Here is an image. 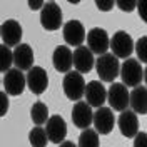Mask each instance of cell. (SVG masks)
<instances>
[{
    "label": "cell",
    "mask_w": 147,
    "mask_h": 147,
    "mask_svg": "<svg viewBox=\"0 0 147 147\" xmlns=\"http://www.w3.org/2000/svg\"><path fill=\"white\" fill-rule=\"evenodd\" d=\"M95 65V70L100 77V82H114L115 77L119 75V69H120V64H119V59L112 52H105V54H100L99 59L94 62Z\"/></svg>",
    "instance_id": "obj_1"
},
{
    "label": "cell",
    "mask_w": 147,
    "mask_h": 147,
    "mask_svg": "<svg viewBox=\"0 0 147 147\" xmlns=\"http://www.w3.org/2000/svg\"><path fill=\"white\" fill-rule=\"evenodd\" d=\"M64 94L69 100H80L84 97V89H85V80H84L82 74L77 70H69L65 72L64 82H62Z\"/></svg>",
    "instance_id": "obj_2"
},
{
    "label": "cell",
    "mask_w": 147,
    "mask_h": 147,
    "mask_svg": "<svg viewBox=\"0 0 147 147\" xmlns=\"http://www.w3.org/2000/svg\"><path fill=\"white\" fill-rule=\"evenodd\" d=\"M119 75L125 87H136L144 80V69H142L139 60H134V59L127 57L124 60V64L120 65Z\"/></svg>",
    "instance_id": "obj_3"
},
{
    "label": "cell",
    "mask_w": 147,
    "mask_h": 147,
    "mask_svg": "<svg viewBox=\"0 0 147 147\" xmlns=\"http://www.w3.org/2000/svg\"><path fill=\"white\" fill-rule=\"evenodd\" d=\"M109 49L117 59H127L134 52V40L125 30H119L109 38Z\"/></svg>",
    "instance_id": "obj_4"
},
{
    "label": "cell",
    "mask_w": 147,
    "mask_h": 147,
    "mask_svg": "<svg viewBox=\"0 0 147 147\" xmlns=\"http://www.w3.org/2000/svg\"><path fill=\"white\" fill-rule=\"evenodd\" d=\"M40 25L49 32H54V30L60 28V25H62V9L55 2H47L40 9Z\"/></svg>",
    "instance_id": "obj_5"
},
{
    "label": "cell",
    "mask_w": 147,
    "mask_h": 147,
    "mask_svg": "<svg viewBox=\"0 0 147 147\" xmlns=\"http://www.w3.org/2000/svg\"><path fill=\"white\" fill-rule=\"evenodd\" d=\"M25 84H27L28 90L35 95H40L47 90L49 87V75L47 72L38 67V65H32L27 70V75H25Z\"/></svg>",
    "instance_id": "obj_6"
},
{
    "label": "cell",
    "mask_w": 147,
    "mask_h": 147,
    "mask_svg": "<svg viewBox=\"0 0 147 147\" xmlns=\"http://www.w3.org/2000/svg\"><path fill=\"white\" fill-rule=\"evenodd\" d=\"M110 84L112 85L107 90V100L105 102H109L110 109L117 110V112L127 109L129 107V89L122 82H115L114 80Z\"/></svg>",
    "instance_id": "obj_7"
},
{
    "label": "cell",
    "mask_w": 147,
    "mask_h": 147,
    "mask_svg": "<svg viewBox=\"0 0 147 147\" xmlns=\"http://www.w3.org/2000/svg\"><path fill=\"white\" fill-rule=\"evenodd\" d=\"M92 124L97 130V134L100 136H107L112 132L114 129V124H115V117H114V112L110 107H97V110L94 112L92 115Z\"/></svg>",
    "instance_id": "obj_8"
},
{
    "label": "cell",
    "mask_w": 147,
    "mask_h": 147,
    "mask_svg": "<svg viewBox=\"0 0 147 147\" xmlns=\"http://www.w3.org/2000/svg\"><path fill=\"white\" fill-rule=\"evenodd\" d=\"M85 38H87V45H89V50L95 55H100L109 52V38L107 32L100 27H94L90 28L87 34H85Z\"/></svg>",
    "instance_id": "obj_9"
},
{
    "label": "cell",
    "mask_w": 147,
    "mask_h": 147,
    "mask_svg": "<svg viewBox=\"0 0 147 147\" xmlns=\"http://www.w3.org/2000/svg\"><path fill=\"white\" fill-rule=\"evenodd\" d=\"M27 84H25V75L20 69H9L3 77V89L9 95H22V92L25 90Z\"/></svg>",
    "instance_id": "obj_10"
},
{
    "label": "cell",
    "mask_w": 147,
    "mask_h": 147,
    "mask_svg": "<svg viewBox=\"0 0 147 147\" xmlns=\"http://www.w3.org/2000/svg\"><path fill=\"white\" fill-rule=\"evenodd\" d=\"M44 129H45L47 139H49L52 144L59 146L62 140H65V136H67V124H65L64 117H60V115H52V117H49Z\"/></svg>",
    "instance_id": "obj_11"
},
{
    "label": "cell",
    "mask_w": 147,
    "mask_h": 147,
    "mask_svg": "<svg viewBox=\"0 0 147 147\" xmlns=\"http://www.w3.org/2000/svg\"><path fill=\"white\" fill-rule=\"evenodd\" d=\"M62 34H64V40L67 45L79 47V45H82L84 40H85V28H84L82 22L75 20V18H72L67 24H64Z\"/></svg>",
    "instance_id": "obj_12"
},
{
    "label": "cell",
    "mask_w": 147,
    "mask_h": 147,
    "mask_svg": "<svg viewBox=\"0 0 147 147\" xmlns=\"http://www.w3.org/2000/svg\"><path fill=\"white\" fill-rule=\"evenodd\" d=\"M84 97L90 107L97 109V107L104 105V102L107 100V89L104 87L100 80H90L89 84H85Z\"/></svg>",
    "instance_id": "obj_13"
},
{
    "label": "cell",
    "mask_w": 147,
    "mask_h": 147,
    "mask_svg": "<svg viewBox=\"0 0 147 147\" xmlns=\"http://www.w3.org/2000/svg\"><path fill=\"white\" fill-rule=\"evenodd\" d=\"M117 127H119L120 134L127 139H132L139 132V119L137 114L134 110L124 109L120 110V115L117 119Z\"/></svg>",
    "instance_id": "obj_14"
},
{
    "label": "cell",
    "mask_w": 147,
    "mask_h": 147,
    "mask_svg": "<svg viewBox=\"0 0 147 147\" xmlns=\"http://www.w3.org/2000/svg\"><path fill=\"white\" fill-rule=\"evenodd\" d=\"M0 37L7 47H15L22 40V25L15 18H9L0 25Z\"/></svg>",
    "instance_id": "obj_15"
},
{
    "label": "cell",
    "mask_w": 147,
    "mask_h": 147,
    "mask_svg": "<svg viewBox=\"0 0 147 147\" xmlns=\"http://www.w3.org/2000/svg\"><path fill=\"white\" fill-rule=\"evenodd\" d=\"M94 54L89 50V47L79 45L75 47V50L72 52V65L75 67V70L80 74H87L94 69Z\"/></svg>",
    "instance_id": "obj_16"
},
{
    "label": "cell",
    "mask_w": 147,
    "mask_h": 147,
    "mask_svg": "<svg viewBox=\"0 0 147 147\" xmlns=\"http://www.w3.org/2000/svg\"><path fill=\"white\" fill-rule=\"evenodd\" d=\"M92 107L84 100H77L74 104V109H72V122L75 127L79 129H85V127H90L92 124Z\"/></svg>",
    "instance_id": "obj_17"
},
{
    "label": "cell",
    "mask_w": 147,
    "mask_h": 147,
    "mask_svg": "<svg viewBox=\"0 0 147 147\" xmlns=\"http://www.w3.org/2000/svg\"><path fill=\"white\" fill-rule=\"evenodd\" d=\"M13 64L22 72H27L34 65V50L28 44H17L13 49Z\"/></svg>",
    "instance_id": "obj_18"
},
{
    "label": "cell",
    "mask_w": 147,
    "mask_h": 147,
    "mask_svg": "<svg viewBox=\"0 0 147 147\" xmlns=\"http://www.w3.org/2000/svg\"><path fill=\"white\" fill-rule=\"evenodd\" d=\"M52 64L57 72L65 74L72 69V50L65 45L55 47L54 54H52Z\"/></svg>",
    "instance_id": "obj_19"
},
{
    "label": "cell",
    "mask_w": 147,
    "mask_h": 147,
    "mask_svg": "<svg viewBox=\"0 0 147 147\" xmlns=\"http://www.w3.org/2000/svg\"><path fill=\"white\" fill-rule=\"evenodd\" d=\"M129 105L136 114L146 115L147 114V89L144 85H136L134 90L129 92Z\"/></svg>",
    "instance_id": "obj_20"
},
{
    "label": "cell",
    "mask_w": 147,
    "mask_h": 147,
    "mask_svg": "<svg viewBox=\"0 0 147 147\" xmlns=\"http://www.w3.org/2000/svg\"><path fill=\"white\" fill-rule=\"evenodd\" d=\"M30 119L35 125H44L49 119V109L44 102H35L30 109Z\"/></svg>",
    "instance_id": "obj_21"
},
{
    "label": "cell",
    "mask_w": 147,
    "mask_h": 147,
    "mask_svg": "<svg viewBox=\"0 0 147 147\" xmlns=\"http://www.w3.org/2000/svg\"><path fill=\"white\" fill-rule=\"evenodd\" d=\"M79 146L80 147H99L100 142H99L97 130L95 129H89V127L82 129V132L79 136Z\"/></svg>",
    "instance_id": "obj_22"
},
{
    "label": "cell",
    "mask_w": 147,
    "mask_h": 147,
    "mask_svg": "<svg viewBox=\"0 0 147 147\" xmlns=\"http://www.w3.org/2000/svg\"><path fill=\"white\" fill-rule=\"evenodd\" d=\"M28 142H30V146H34V147H45L47 142H49L45 129L40 127V125L34 127L30 130V134H28Z\"/></svg>",
    "instance_id": "obj_23"
},
{
    "label": "cell",
    "mask_w": 147,
    "mask_h": 147,
    "mask_svg": "<svg viewBox=\"0 0 147 147\" xmlns=\"http://www.w3.org/2000/svg\"><path fill=\"white\" fill-rule=\"evenodd\" d=\"M13 64V54L5 44L0 45V72H7Z\"/></svg>",
    "instance_id": "obj_24"
},
{
    "label": "cell",
    "mask_w": 147,
    "mask_h": 147,
    "mask_svg": "<svg viewBox=\"0 0 147 147\" xmlns=\"http://www.w3.org/2000/svg\"><path fill=\"white\" fill-rule=\"evenodd\" d=\"M146 47H147V37H140L137 42L134 44V50L137 52L140 64H146L147 62V54H146Z\"/></svg>",
    "instance_id": "obj_25"
},
{
    "label": "cell",
    "mask_w": 147,
    "mask_h": 147,
    "mask_svg": "<svg viewBox=\"0 0 147 147\" xmlns=\"http://www.w3.org/2000/svg\"><path fill=\"white\" fill-rule=\"evenodd\" d=\"M136 3H137V0H115V5L122 12H127V13H130L136 9Z\"/></svg>",
    "instance_id": "obj_26"
},
{
    "label": "cell",
    "mask_w": 147,
    "mask_h": 147,
    "mask_svg": "<svg viewBox=\"0 0 147 147\" xmlns=\"http://www.w3.org/2000/svg\"><path fill=\"white\" fill-rule=\"evenodd\" d=\"M9 94L3 90H0V117H3L7 112H9Z\"/></svg>",
    "instance_id": "obj_27"
},
{
    "label": "cell",
    "mask_w": 147,
    "mask_h": 147,
    "mask_svg": "<svg viewBox=\"0 0 147 147\" xmlns=\"http://www.w3.org/2000/svg\"><path fill=\"white\" fill-rule=\"evenodd\" d=\"M94 2L100 12H110L114 9V3H115V0H94Z\"/></svg>",
    "instance_id": "obj_28"
},
{
    "label": "cell",
    "mask_w": 147,
    "mask_h": 147,
    "mask_svg": "<svg viewBox=\"0 0 147 147\" xmlns=\"http://www.w3.org/2000/svg\"><path fill=\"white\" fill-rule=\"evenodd\" d=\"M27 3H28V9L30 10H40L44 7L45 0H27Z\"/></svg>",
    "instance_id": "obj_29"
},
{
    "label": "cell",
    "mask_w": 147,
    "mask_h": 147,
    "mask_svg": "<svg viewBox=\"0 0 147 147\" xmlns=\"http://www.w3.org/2000/svg\"><path fill=\"white\" fill-rule=\"evenodd\" d=\"M134 137H136V142H134V146H136V147H139V146L144 147V146H146V139H147L146 132H137Z\"/></svg>",
    "instance_id": "obj_30"
},
{
    "label": "cell",
    "mask_w": 147,
    "mask_h": 147,
    "mask_svg": "<svg viewBox=\"0 0 147 147\" xmlns=\"http://www.w3.org/2000/svg\"><path fill=\"white\" fill-rule=\"evenodd\" d=\"M144 3H146V0H137V3H136V7H137L139 13H140V18L142 20H146V12H144Z\"/></svg>",
    "instance_id": "obj_31"
},
{
    "label": "cell",
    "mask_w": 147,
    "mask_h": 147,
    "mask_svg": "<svg viewBox=\"0 0 147 147\" xmlns=\"http://www.w3.org/2000/svg\"><path fill=\"white\" fill-rule=\"evenodd\" d=\"M67 2H69V3H80L82 0H67Z\"/></svg>",
    "instance_id": "obj_32"
},
{
    "label": "cell",
    "mask_w": 147,
    "mask_h": 147,
    "mask_svg": "<svg viewBox=\"0 0 147 147\" xmlns=\"http://www.w3.org/2000/svg\"><path fill=\"white\" fill-rule=\"evenodd\" d=\"M49 2H55V0H49Z\"/></svg>",
    "instance_id": "obj_33"
}]
</instances>
